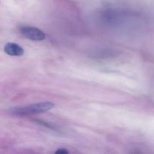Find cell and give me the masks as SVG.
Segmentation results:
<instances>
[{"label":"cell","mask_w":154,"mask_h":154,"mask_svg":"<svg viewBox=\"0 0 154 154\" xmlns=\"http://www.w3.org/2000/svg\"><path fill=\"white\" fill-rule=\"evenodd\" d=\"M54 107V104L49 102H39V103L33 104V105H27L25 107H18L13 108L9 110V113L14 116L17 117H26V116L38 114L41 113L46 112L49 110L52 109Z\"/></svg>","instance_id":"obj_1"},{"label":"cell","mask_w":154,"mask_h":154,"mask_svg":"<svg viewBox=\"0 0 154 154\" xmlns=\"http://www.w3.org/2000/svg\"><path fill=\"white\" fill-rule=\"evenodd\" d=\"M19 31L24 37L32 41H43L45 38V34L43 31L33 26H23L19 28Z\"/></svg>","instance_id":"obj_2"},{"label":"cell","mask_w":154,"mask_h":154,"mask_svg":"<svg viewBox=\"0 0 154 154\" xmlns=\"http://www.w3.org/2000/svg\"><path fill=\"white\" fill-rule=\"evenodd\" d=\"M4 51L5 54L13 57H20L24 54V50L19 45L12 42H8L4 47Z\"/></svg>","instance_id":"obj_3"},{"label":"cell","mask_w":154,"mask_h":154,"mask_svg":"<svg viewBox=\"0 0 154 154\" xmlns=\"http://www.w3.org/2000/svg\"><path fill=\"white\" fill-rule=\"evenodd\" d=\"M56 154H68L69 153V151L66 149H63V148H60L59 150H57V151L55 152Z\"/></svg>","instance_id":"obj_4"}]
</instances>
